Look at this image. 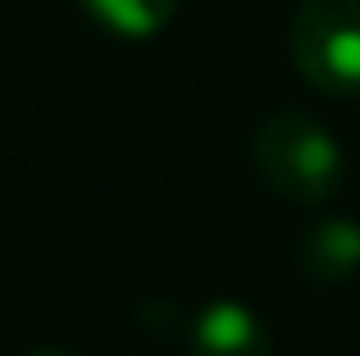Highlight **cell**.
I'll list each match as a JSON object with an SVG mask.
<instances>
[{
  "label": "cell",
  "instance_id": "6da1fadb",
  "mask_svg": "<svg viewBox=\"0 0 360 356\" xmlns=\"http://www.w3.org/2000/svg\"><path fill=\"white\" fill-rule=\"evenodd\" d=\"M251 160L264 187L292 205H324L347 174V155L338 137L301 110H278L255 128Z\"/></svg>",
  "mask_w": 360,
  "mask_h": 356
},
{
  "label": "cell",
  "instance_id": "8992f818",
  "mask_svg": "<svg viewBox=\"0 0 360 356\" xmlns=\"http://www.w3.org/2000/svg\"><path fill=\"white\" fill-rule=\"evenodd\" d=\"M23 356H73V352H64V348H32V352H23Z\"/></svg>",
  "mask_w": 360,
  "mask_h": 356
},
{
  "label": "cell",
  "instance_id": "277c9868",
  "mask_svg": "<svg viewBox=\"0 0 360 356\" xmlns=\"http://www.w3.org/2000/svg\"><path fill=\"white\" fill-rule=\"evenodd\" d=\"M297 260H301V274L310 284H324V288L352 284L360 274V220H347V215L315 220L301 233Z\"/></svg>",
  "mask_w": 360,
  "mask_h": 356
},
{
  "label": "cell",
  "instance_id": "7a4b0ae2",
  "mask_svg": "<svg viewBox=\"0 0 360 356\" xmlns=\"http://www.w3.org/2000/svg\"><path fill=\"white\" fill-rule=\"evenodd\" d=\"M288 55L324 96H360V0H301Z\"/></svg>",
  "mask_w": 360,
  "mask_h": 356
},
{
  "label": "cell",
  "instance_id": "3957f363",
  "mask_svg": "<svg viewBox=\"0 0 360 356\" xmlns=\"http://www.w3.org/2000/svg\"><path fill=\"white\" fill-rule=\"evenodd\" d=\"M187 356H274V338L246 302L219 297V302H205L192 311Z\"/></svg>",
  "mask_w": 360,
  "mask_h": 356
},
{
  "label": "cell",
  "instance_id": "5b68a950",
  "mask_svg": "<svg viewBox=\"0 0 360 356\" xmlns=\"http://www.w3.org/2000/svg\"><path fill=\"white\" fill-rule=\"evenodd\" d=\"M82 9H87L91 23H101L110 37L146 42V37H155V32L169 27L178 0H82Z\"/></svg>",
  "mask_w": 360,
  "mask_h": 356
}]
</instances>
